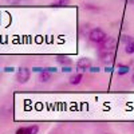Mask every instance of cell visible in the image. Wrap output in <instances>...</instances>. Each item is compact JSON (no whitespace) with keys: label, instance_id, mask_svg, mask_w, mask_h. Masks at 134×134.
I'll return each instance as SVG.
<instances>
[{"label":"cell","instance_id":"9c48e42d","mask_svg":"<svg viewBox=\"0 0 134 134\" xmlns=\"http://www.w3.org/2000/svg\"><path fill=\"white\" fill-rule=\"evenodd\" d=\"M38 131H39V126H36V125L26 127V134H38Z\"/></svg>","mask_w":134,"mask_h":134},{"label":"cell","instance_id":"5b68a950","mask_svg":"<svg viewBox=\"0 0 134 134\" xmlns=\"http://www.w3.org/2000/svg\"><path fill=\"white\" fill-rule=\"evenodd\" d=\"M91 64H93L91 59H88V58H82V59L78 60L76 67H78L79 70H82V71H86L87 69H90V67H91Z\"/></svg>","mask_w":134,"mask_h":134},{"label":"cell","instance_id":"ba28073f","mask_svg":"<svg viewBox=\"0 0 134 134\" xmlns=\"http://www.w3.org/2000/svg\"><path fill=\"white\" fill-rule=\"evenodd\" d=\"M125 52H126V54H129V55L134 54V40H131V42L126 43V46H125Z\"/></svg>","mask_w":134,"mask_h":134},{"label":"cell","instance_id":"8992f818","mask_svg":"<svg viewBox=\"0 0 134 134\" xmlns=\"http://www.w3.org/2000/svg\"><path fill=\"white\" fill-rule=\"evenodd\" d=\"M82 74H75V75H72L71 78H70V85H79L81 82H82Z\"/></svg>","mask_w":134,"mask_h":134},{"label":"cell","instance_id":"6da1fadb","mask_svg":"<svg viewBox=\"0 0 134 134\" xmlns=\"http://www.w3.org/2000/svg\"><path fill=\"white\" fill-rule=\"evenodd\" d=\"M106 32L102 30V28H93L88 34V39H90L93 43H102L105 39H106Z\"/></svg>","mask_w":134,"mask_h":134},{"label":"cell","instance_id":"9a60e30c","mask_svg":"<svg viewBox=\"0 0 134 134\" xmlns=\"http://www.w3.org/2000/svg\"><path fill=\"white\" fill-rule=\"evenodd\" d=\"M62 71H63V72H70V71H71V69H70V67H66V66H64Z\"/></svg>","mask_w":134,"mask_h":134},{"label":"cell","instance_id":"52a82bcc","mask_svg":"<svg viewBox=\"0 0 134 134\" xmlns=\"http://www.w3.org/2000/svg\"><path fill=\"white\" fill-rule=\"evenodd\" d=\"M57 62L58 63H62V64H71V59L69 57H62V55H59V57H57Z\"/></svg>","mask_w":134,"mask_h":134},{"label":"cell","instance_id":"30bf717a","mask_svg":"<svg viewBox=\"0 0 134 134\" xmlns=\"http://www.w3.org/2000/svg\"><path fill=\"white\" fill-rule=\"evenodd\" d=\"M39 79H40V82H47V81H50V74H48L47 71H42Z\"/></svg>","mask_w":134,"mask_h":134},{"label":"cell","instance_id":"8fae6325","mask_svg":"<svg viewBox=\"0 0 134 134\" xmlns=\"http://www.w3.org/2000/svg\"><path fill=\"white\" fill-rule=\"evenodd\" d=\"M129 67L127 66H119V70H118V74L119 75H125V74H127L129 72Z\"/></svg>","mask_w":134,"mask_h":134},{"label":"cell","instance_id":"7a4b0ae2","mask_svg":"<svg viewBox=\"0 0 134 134\" xmlns=\"http://www.w3.org/2000/svg\"><path fill=\"white\" fill-rule=\"evenodd\" d=\"M30 75H31V72H30V70L27 69V67H20V69L18 70V74H16V81L21 85L27 83L30 81Z\"/></svg>","mask_w":134,"mask_h":134},{"label":"cell","instance_id":"5bb4252c","mask_svg":"<svg viewBox=\"0 0 134 134\" xmlns=\"http://www.w3.org/2000/svg\"><path fill=\"white\" fill-rule=\"evenodd\" d=\"M85 8H87V9H95V11L98 9V8H97V7H94L93 4H86V5H85Z\"/></svg>","mask_w":134,"mask_h":134},{"label":"cell","instance_id":"d6986e66","mask_svg":"<svg viewBox=\"0 0 134 134\" xmlns=\"http://www.w3.org/2000/svg\"><path fill=\"white\" fill-rule=\"evenodd\" d=\"M133 127H134V124H133Z\"/></svg>","mask_w":134,"mask_h":134},{"label":"cell","instance_id":"7c38bea8","mask_svg":"<svg viewBox=\"0 0 134 134\" xmlns=\"http://www.w3.org/2000/svg\"><path fill=\"white\" fill-rule=\"evenodd\" d=\"M71 0H58V7H69Z\"/></svg>","mask_w":134,"mask_h":134},{"label":"cell","instance_id":"ac0fdd59","mask_svg":"<svg viewBox=\"0 0 134 134\" xmlns=\"http://www.w3.org/2000/svg\"><path fill=\"white\" fill-rule=\"evenodd\" d=\"M133 81H134V75H133Z\"/></svg>","mask_w":134,"mask_h":134},{"label":"cell","instance_id":"4fadbf2b","mask_svg":"<svg viewBox=\"0 0 134 134\" xmlns=\"http://www.w3.org/2000/svg\"><path fill=\"white\" fill-rule=\"evenodd\" d=\"M5 2L8 3V4H11V5H16V4H19L21 0H5Z\"/></svg>","mask_w":134,"mask_h":134},{"label":"cell","instance_id":"3957f363","mask_svg":"<svg viewBox=\"0 0 134 134\" xmlns=\"http://www.w3.org/2000/svg\"><path fill=\"white\" fill-rule=\"evenodd\" d=\"M100 44H102V50H114L117 47V39L110 36V38H106Z\"/></svg>","mask_w":134,"mask_h":134},{"label":"cell","instance_id":"e0dca14e","mask_svg":"<svg viewBox=\"0 0 134 134\" xmlns=\"http://www.w3.org/2000/svg\"><path fill=\"white\" fill-rule=\"evenodd\" d=\"M4 71L9 72V71H14V69H12V67H7V69H4Z\"/></svg>","mask_w":134,"mask_h":134},{"label":"cell","instance_id":"277c9868","mask_svg":"<svg viewBox=\"0 0 134 134\" xmlns=\"http://www.w3.org/2000/svg\"><path fill=\"white\" fill-rule=\"evenodd\" d=\"M99 59L102 60L103 63H110V62H113V59H114V54L110 52V50H103V51L99 52Z\"/></svg>","mask_w":134,"mask_h":134},{"label":"cell","instance_id":"2e32d148","mask_svg":"<svg viewBox=\"0 0 134 134\" xmlns=\"http://www.w3.org/2000/svg\"><path fill=\"white\" fill-rule=\"evenodd\" d=\"M18 134H26V127L24 129H19L18 130Z\"/></svg>","mask_w":134,"mask_h":134}]
</instances>
